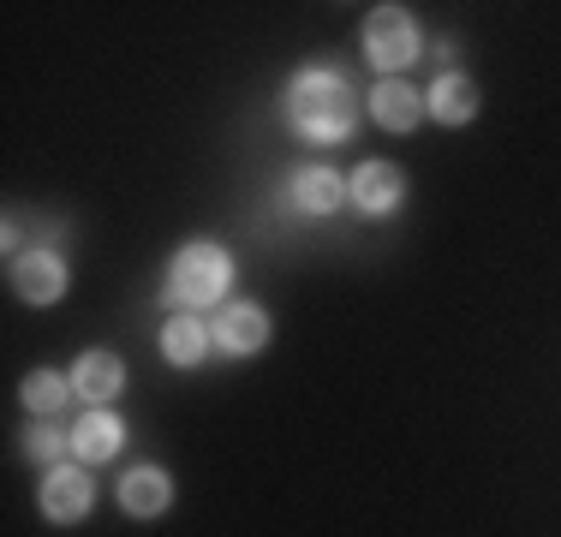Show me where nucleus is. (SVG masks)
Returning a JSON list of instances; mask_svg holds the SVG:
<instances>
[{
	"label": "nucleus",
	"instance_id": "15",
	"mask_svg": "<svg viewBox=\"0 0 561 537\" xmlns=\"http://www.w3.org/2000/svg\"><path fill=\"white\" fill-rule=\"evenodd\" d=\"M66 395H72V376H60V370H31L24 376V407L31 412H60Z\"/></svg>",
	"mask_w": 561,
	"mask_h": 537
},
{
	"label": "nucleus",
	"instance_id": "14",
	"mask_svg": "<svg viewBox=\"0 0 561 537\" xmlns=\"http://www.w3.org/2000/svg\"><path fill=\"white\" fill-rule=\"evenodd\" d=\"M162 353H168V365H197L209 353V329L197 317H173L162 329Z\"/></svg>",
	"mask_w": 561,
	"mask_h": 537
},
{
	"label": "nucleus",
	"instance_id": "5",
	"mask_svg": "<svg viewBox=\"0 0 561 537\" xmlns=\"http://www.w3.org/2000/svg\"><path fill=\"white\" fill-rule=\"evenodd\" d=\"M43 514L55 519V526H72V519L90 514V478L84 466H55L43 483Z\"/></svg>",
	"mask_w": 561,
	"mask_h": 537
},
{
	"label": "nucleus",
	"instance_id": "11",
	"mask_svg": "<svg viewBox=\"0 0 561 537\" xmlns=\"http://www.w3.org/2000/svg\"><path fill=\"white\" fill-rule=\"evenodd\" d=\"M424 107H431L443 126H466V119L478 114V90H472V78H460V72H443L431 84V96H424Z\"/></svg>",
	"mask_w": 561,
	"mask_h": 537
},
{
	"label": "nucleus",
	"instance_id": "9",
	"mask_svg": "<svg viewBox=\"0 0 561 537\" xmlns=\"http://www.w3.org/2000/svg\"><path fill=\"white\" fill-rule=\"evenodd\" d=\"M119 388H126V365H119L114 353H84L72 365V395H84V400H114Z\"/></svg>",
	"mask_w": 561,
	"mask_h": 537
},
{
	"label": "nucleus",
	"instance_id": "2",
	"mask_svg": "<svg viewBox=\"0 0 561 537\" xmlns=\"http://www.w3.org/2000/svg\"><path fill=\"white\" fill-rule=\"evenodd\" d=\"M233 281V263H227L221 245H185L168 268V305H216Z\"/></svg>",
	"mask_w": 561,
	"mask_h": 537
},
{
	"label": "nucleus",
	"instance_id": "10",
	"mask_svg": "<svg viewBox=\"0 0 561 537\" xmlns=\"http://www.w3.org/2000/svg\"><path fill=\"white\" fill-rule=\"evenodd\" d=\"M353 204L365 215H389L400 204V173L389 161H365V168L353 173Z\"/></svg>",
	"mask_w": 561,
	"mask_h": 537
},
{
	"label": "nucleus",
	"instance_id": "12",
	"mask_svg": "<svg viewBox=\"0 0 561 537\" xmlns=\"http://www.w3.org/2000/svg\"><path fill=\"white\" fill-rule=\"evenodd\" d=\"M119 436H126V430H119V419L96 407V412H84V419H78L72 448H78V460H108V454L119 448Z\"/></svg>",
	"mask_w": 561,
	"mask_h": 537
},
{
	"label": "nucleus",
	"instance_id": "1",
	"mask_svg": "<svg viewBox=\"0 0 561 537\" xmlns=\"http://www.w3.org/2000/svg\"><path fill=\"white\" fill-rule=\"evenodd\" d=\"M287 119L305 132V138L335 144V138L353 132L358 96H353V84H346L341 72H329V66H305V72H293V84H287Z\"/></svg>",
	"mask_w": 561,
	"mask_h": 537
},
{
	"label": "nucleus",
	"instance_id": "4",
	"mask_svg": "<svg viewBox=\"0 0 561 537\" xmlns=\"http://www.w3.org/2000/svg\"><path fill=\"white\" fill-rule=\"evenodd\" d=\"M12 287H19L24 305H55L60 293H66V268H60L55 251L31 245V251H19V258H12Z\"/></svg>",
	"mask_w": 561,
	"mask_h": 537
},
{
	"label": "nucleus",
	"instance_id": "7",
	"mask_svg": "<svg viewBox=\"0 0 561 537\" xmlns=\"http://www.w3.org/2000/svg\"><path fill=\"white\" fill-rule=\"evenodd\" d=\"M270 341V317L257 311V305H227L221 322H216V346H227V353H257V346Z\"/></svg>",
	"mask_w": 561,
	"mask_h": 537
},
{
	"label": "nucleus",
	"instance_id": "8",
	"mask_svg": "<svg viewBox=\"0 0 561 537\" xmlns=\"http://www.w3.org/2000/svg\"><path fill=\"white\" fill-rule=\"evenodd\" d=\"M168 495H173V483H168L162 466H138V472L119 478V507H126V514H138V519L162 514Z\"/></svg>",
	"mask_w": 561,
	"mask_h": 537
},
{
	"label": "nucleus",
	"instance_id": "3",
	"mask_svg": "<svg viewBox=\"0 0 561 537\" xmlns=\"http://www.w3.org/2000/svg\"><path fill=\"white\" fill-rule=\"evenodd\" d=\"M365 54H370V66H382V72L412 66L419 60V24H412L400 7H377L370 24H365Z\"/></svg>",
	"mask_w": 561,
	"mask_h": 537
},
{
	"label": "nucleus",
	"instance_id": "16",
	"mask_svg": "<svg viewBox=\"0 0 561 537\" xmlns=\"http://www.w3.org/2000/svg\"><path fill=\"white\" fill-rule=\"evenodd\" d=\"M24 448H31V460H48V466H60V454L72 448V436H60L55 424H36L31 436H24Z\"/></svg>",
	"mask_w": 561,
	"mask_h": 537
},
{
	"label": "nucleus",
	"instance_id": "6",
	"mask_svg": "<svg viewBox=\"0 0 561 537\" xmlns=\"http://www.w3.org/2000/svg\"><path fill=\"white\" fill-rule=\"evenodd\" d=\"M370 114H377V126H389V132H412L419 114H424V102H419V90H412L407 78H382V84L370 90Z\"/></svg>",
	"mask_w": 561,
	"mask_h": 537
},
{
	"label": "nucleus",
	"instance_id": "13",
	"mask_svg": "<svg viewBox=\"0 0 561 537\" xmlns=\"http://www.w3.org/2000/svg\"><path fill=\"white\" fill-rule=\"evenodd\" d=\"M293 204H299L305 215H329L341 204V180L329 168H299L293 173Z\"/></svg>",
	"mask_w": 561,
	"mask_h": 537
}]
</instances>
